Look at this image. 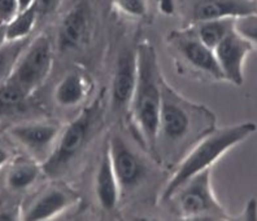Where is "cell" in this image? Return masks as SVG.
Returning a JSON list of instances; mask_svg holds the SVG:
<instances>
[{"mask_svg":"<svg viewBox=\"0 0 257 221\" xmlns=\"http://www.w3.org/2000/svg\"><path fill=\"white\" fill-rule=\"evenodd\" d=\"M214 130V112L207 106L188 101L163 78L156 158L177 166L204 136Z\"/></svg>","mask_w":257,"mask_h":221,"instance_id":"cell-1","label":"cell"},{"mask_svg":"<svg viewBox=\"0 0 257 221\" xmlns=\"http://www.w3.org/2000/svg\"><path fill=\"white\" fill-rule=\"evenodd\" d=\"M163 78L154 46L150 42H141L137 47V82L128 114L139 141L154 158H156Z\"/></svg>","mask_w":257,"mask_h":221,"instance_id":"cell-2","label":"cell"},{"mask_svg":"<svg viewBox=\"0 0 257 221\" xmlns=\"http://www.w3.org/2000/svg\"><path fill=\"white\" fill-rule=\"evenodd\" d=\"M257 131V124L253 122H244L239 124L216 128L214 131L204 136L194 148L185 156V158L176 166L172 176L164 188L161 200H170L173 194L190 180L192 176L208 168L223 156L236 146L238 144L247 140Z\"/></svg>","mask_w":257,"mask_h":221,"instance_id":"cell-3","label":"cell"},{"mask_svg":"<svg viewBox=\"0 0 257 221\" xmlns=\"http://www.w3.org/2000/svg\"><path fill=\"white\" fill-rule=\"evenodd\" d=\"M101 97L82 110L77 118L63 128L52 153L42 163L43 174L56 178L66 171L85 149L94 134V128L101 116Z\"/></svg>","mask_w":257,"mask_h":221,"instance_id":"cell-4","label":"cell"},{"mask_svg":"<svg viewBox=\"0 0 257 221\" xmlns=\"http://www.w3.org/2000/svg\"><path fill=\"white\" fill-rule=\"evenodd\" d=\"M210 168L187 180L170 198L185 220H225L227 214L217 200L212 188Z\"/></svg>","mask_w":257,"mask_h":221,"instance_id":"cell-5","label":"cell"},{"mask_svg":"<svg viewBox=\"0 0 257 221\" xmlns=\"http://www.w3.org/2000/svg\"><path fill=\"white\" fill-rule=\"evenodd\" d=\"M166 43L178 65L191 74L201 75L204 79L225 80L214 50L203 43L191 26L176 30L168 35Z\"/></svg>","mask_w":257,"mask_h":221,"instance_id":"cell-6","label":"cell"},{"mask_svg":"<svg viewBox=\"0 0 257 221\" xmlns=\"http://www.w3.org/2000/svg\"><path fill=\"white\" fill-rule=\"evenodd\" d=\"M54 65V47L46 34L30 39L22 50L8 82L25 92L29 97L48 78Z\"/></svg>","mask_w":257,"mask_h":221,"instance_id":"cell-7","label":"cell"},{"mask_svg":"<svg viewBox=\"0 0 257 221\" xmlns=\"http://www.w3.org/2000/svg\"><path fill=\"white\" fill-rule=\"evenodd\" d=\"M63 128L57 120L22 122L11 126L7 134L42 164L52 153Z\"/></svg>","mask_w":257,"mask_h":221,"instance_id":"cell-8","label":"cell"},{"mask_svg":"<svg viewBox=\"0 0 257 221\" xmlns=\"http://www.w3.org/2000/svg\"><path fill=\"white\" fill-rule=\"evenodd\" d=\"M79 196L64 184H52L44 188L30 202L20 210V220H51L78 202Z\"/></svg>","mask_w":257,"mask_h":221,"instance_id":"cell-9","label":"cell"},{"mask_svg":"<svg viewBox=\"0 0 257 221\" xmlns=\"http://www.w3.org/2000/svg\"><path fill=\"white\" fill-rule=\"evenodd\" d=\"M257 13V0H186L183 14L187 26L209 20L239 18Z\"/></svg>","mask_w":257,"mask_h":221,"instance_id":"cell-10","label":"cell"},{"mask_svg":"<svg viewBox=\"0 0 257 221\" xmlns=\"http://www.w3.org/2000/svg\"><path fill=\"white\" fill-rule=\"evenodd\" d=\"M110 163L121 193L134 189L145 178V166L121 134H113L107 140Z\"/></svg>","mask_w":257,"mask_h":221,"instance_id":"cell-11","label":"cell"},{"mask_svg":"<svg viewBox=\"0 0 257 221\" xmlns=\"http://www.w3.org/2000/svg\"><path fill=\"white\" fill-rule=\"evenodd\" d=\"M252 50H253V46L241 35H239L235 30L230 32L214 48V56H216L225 80L235 86L243 84L244 62Z\"/></svg>","mask_w":257,"mask_h":221,"instance_id":"cell-12","label":"cell"},{"mask_svg":"<svg viewBox=\"0 0 257 221\" xmlns=\"http://www.w3.org/2000/svg\"><path fill=\"white\" fill-rule=\"evenodd\" d=\"M137 82V48L123 50L117 61L110 88V105L117 116L128 112Z\"/></svg>","mask_w":257,"mask_h":221,"instance_id":"cell-13","label":"cell"},{"mask_svg":"<svg viewBox=\"0 0 257 221\" xmlns=\"http://www.w3.org/2000/svg\"><path fill=\"white\" fill-rule=\"evenodd\" d=\"M90 28V12L85 3L74 6L60 26L57 43L61 50H72L81 47Z\"/></svg>","mask_w":257,"mask_h":221,"instance_id":"cell-14","label":"cell"},{"mask_svg":"<svg viewBox=\"0 0 257 221\" xmlns=\"http://www.w3.org/2000/svg\"><path fill=\"white\" fill-rule=\"evenodd\" d=\"M95 193H96V198L101 208L107 210V211L116 208L119 196H121V189H119L116 174L113 171L112 163H110L107 142L101 152L99 168H97L96 178H95Z\"/></svg>","mask_w":257,"mask_h":221,"instance_id":"cell-15","label":"cell"},{"mask_svg":"<svg viewBox=\"0 0 257 221\" xmlns=\"http://www.w3.org/2000/svg\"><path fill=\"white\" fill-rule=\"evenodd\" d=\"M41 174H44L41 163L29 156H20L8 163L4 184L11 193H22L30 189Z\"/></svg>","mask_w":257,"mask_h":221,"instance_id":"cell-16","label":"cell"},{"mask_svg":"<svg viewBox=\"0 0 257 221\" xmlns=\"http://www.w3.org/2000/svg\"><path fill=\"white\" fill-rule=\"evenodd\" d=\"M92 83L87 75L79 72H70L63 76L55 88V102L69 109L81 105L91 92Z\"/></svg>","mask_w":257,"mask_h":221,"instance_id":"cell-17","label":"cell"},{"mask_svg":"<svg viewBox=\"0 0 257 221\" xmlns=\"http://www.w3.org/2000/svg\"><path fill=\"white\" fill-rule=\"evenodd\" d=\"M235 20L236 18L209 20V21L199 22L196 25H192L191 28L205 46L214 50L230 32L235 30Z\"/></svg>","mask_w":257,"mask_h":221,"instance_id":"cell-18","label":"cell"},{"mask_svg":"<svg viewBox=\"0 0 257 221\" xmlns=\"http://www.w3.org/2000/svg\"><path fill=\"white\" fill-rule=\"evenodd\" d=\"M38 17L39 14H38L37 4L17 13L16 17L7 24V40L16 42L29 39L37 25Z\"/></svg>","mask_w":257,"mask_h":221,"instance_id":"cell-19","label":"cell"},{"mask_svg":"<svg viewBox=\"0 0 257 221\" xmlns=\"http://www.w3.org/2000/svg\"><path fill=\"white\" fill-rule=\"evenodd\" d=\"M29 40H30V38L24 39V40L7 42L0 47V86L10 78L20 54L25 50Z\"/></svg>","mask_w":257,"mask_h":221,"instance_id":"cell-20","label":"cell"},{"mask_svg":"<svg viewBox=\"0 0 257 221\" xmlns=\"http://www.w3.org/2000/svg\"><path fill=\"white\" fill-rule=\"evenodd\" d=\"M117 10L126 16L145 18L150 12V0H113Z\"/></svg>","mask_w":257,"mask_h":221,"instance_id":"cell-21","label":"cell"},{"mask_svg":"<svg viewBox=\"0 0 257 221\" xmlns=\"http://www.w3.org/2000/svg\"><path fill=\"white\" fill-rule=\"evenodd\" d=\"M235 32L247 39L252 46H257V13L236 18Z\"/></svg>","mask_w":257,"mask_h":221,"instance_id":"cell-22","label":"cell"},{"mask_svg":"<svg viewBox=\"0 0 257 221\" xmlns=\"http://www.w3.org/2000/svg\"><path fill=\"white\" fill-rule=\"evenodd\" d=\"M19 12V0H0V24L7 25Z\"/></svg>","mask_w":257,"mask_h":221,"instance_id":"cell-23","label":"cell"},{"mask_svg":"<svg viewBox=\"0 0 257 221\" xmlns=\"http://www.w3.org/2000/svg\"><path fill=\"white\" fill-rule=\"evenodd\" d=\"M236 220H257V200L251 198L245 204L244 211L241 212V215L236 218Z\"/></svg>","mask_w":257,"mask_h":221,"instance_id":"cell-24","label":"cell"},{"mask_svg":"<svg viewBox=\"0 0 257 221\" xmlns=\"http://www.w3.org/2000/svg\"><path fill=\"white\" fill-rule=\"evenodd\" d=\"M57 2L59 0H37L35 4H37L38 14H46V13H50L51 10H55Z\"/></svg>","mask_w":257,"mask_h":221,"instance_id":"cell-25","label":"cell"},{"mask_svg":"<svg viewBox=\"0 0 257 221\" xmlns=\"http://www.w3.org/2000/svg\"><path fill=\"white\" fill-rule=\"evenodd\" d=\"M11 160H12V153L8 150V148L0 144V168H3L4 166H8Z\"/></svg>","mask_w":257,"mask_h":221,"instance_id":"cell-26","label":"cell"},{"mask_svg":"<svg viewBox=\"0 0 257 221\" xmlns=\"http://www.w3.org/2000/svg\"><path fill=\"white\" fill-rule=\"evenodd\" d=\"M161 10L165 13H172L174 10V0H161Z\"/></svg>","mask_w":257,"mask_h":221,"instance_id":"cell-27","label":"cell"},{"mask_svg":"<svg viewBox=\"0 0 257 221\" xmlns=\"http://www.w3.org/2000/svg\"><path fill=\"white\" fill-rule=\"evenodd\" d=\"M35 2H37V0H19L20 12H21V10H28V8H30L32 6H34Z\"/></svg>","mask_w":257,"mask_h":221,"instance_id":"cell-28","label":"cell"},{"mask_svg":"<svg viewBox=\"0 0 257 221\" xmlns=\"http://www.w3.org/2000/svg\"><path fill=\"white\" fill-rule=\"evenodd\" d=\"M7 25L6 24H0V47L7 43Z\"/></svg>","mask_w":257,"mask_h":221,"instance_id":"cell-29","label":"cell"}]
</instances>
